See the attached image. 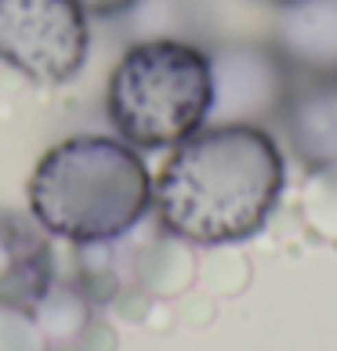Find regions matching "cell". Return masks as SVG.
I'll return each mask as SVG.
<instances>
[{
    "instance_id": "6da1fadb",
    "label": "cell",
    "mask_w": 337,
    "mask_h": 351,
    "mask_svg": "<svg viewBox=\"0 0 337 351\" xmlns=\"http://www.w3.org/2000/svg\"><path fill=\"white\" fill-rule=\"evenodd\" d=\"M283 189L287 163L268 127L207 123L152 178V217L171 239L236 246L272 221Z\"/></svg>"
},
{
    "instance_id": "7a4b0ae2",
    "label": "cell",
    "mask_w": 337,
    "mask_h": 351,
    "mask_svg": "<svg viewBox=\"0 0 337 351\" xmlns=\"http://www.w3.org/2000/svg\"><path fill=\"white\" fill-rule=\"evenodd\" d=\"M30 214L69 246L113 239L152 214V174L116 134H69L36 160L25 181Z\"/></svg>"
},
{
    "instance_id": "3957f363",
    "label": "cell",
    "mask_w": 337,
    "mask_h": 351,
    "mask_svg": "<svg viewBox=\"0 0 337 351\" xmlns=\"http://www.w3.org/2000/svg\"><path fill=\"white\" fill-rule=\"evenodd\" d=\"M211 55L192 40H138L106 80V120L138 152H163L211 120Z\"/></svg>"
},
{
    "instance_id": "277c9868",
    "label": "cell",
    "mask_w": 337,
    "mask_h": 351,
    "mask_svg": "<svg viewBox=\"0 0 337 351\" xmlns=\"http://www.w3.org/2000/svg\"><path fill=\"white\" fill-rule=\"evenodd\" d=\"M91 58V19L76 0H0V62L44 87L69 84Z\"/></svg>"
},
{
    "instance_id": "5b68a950",
    "label": "cell",
    "mask_w": 337,
    "mask_h": 351,
    "mask_svg": "<svg viewBox=\"0 0 337 351\" xmlns=\"http://www.w3.org/2000/svg\"><path fill=\"white\" fill-rule=\"evenodd\" d=\"M211 55V120L276 127L290 106L297 76L272 40H214Z\"/></svg>"
},
{
    "instance_id": "8992f818",
    "label": "cell",
    "mask_w": 337,
    "mask_h": 351,
    "mask_svg": "<svg viewBox=\"0 0 337 351\" xmlns=\"http://www.w3.org/2000/svg\"><path fill=\"white\" fill-rule=\"evenodd\" d=\"M163 239H171V236L149 214L135 228H127L113 239L73 246L69 279L98 308L127 304L149 290L152 276H156V265H160V254H163Z\"/></svg>"
},
{
    "instance_id": "52a82bcc",
    "label": "cell",
    "mask_w": 337,
    "mask_h": 351,
    "mask_svg": "<svg viewBox=\"0 0 337 351\" xmlns=\"http://www.w3.org/2000/svg\"><path fill=\"white\" fill-rule=\"evenodd\" d=\"M55 279V239L30 210L0 206V311H30Z\"/></svg>"
},
{
    "instance_id": "ba28073f",
    "label": "cell",
    "mask_w": 337,
    "mask_h": 351,
    "mask_svg": "<svg viewBox=\"0 0 337 351\" xmlns=\"http://www.w3.org/2000/svg\"><path fill=\"white\" fill-rule=\"evenodd\" d=\"M268 40L297 80H337V0H294L276 8Z\"/></svg>"
},
{
    "instance_id": "9c48e42d",
    "label": "cell",
    "mask_w": 337,
    "mask_h": 351,
    "mask_svg": "<svg viewBox=\"0 0 337 351\" xmlns=\"http://www.w3.org/2000/svg\"><path fill=\"white\" fill-rule=\"evenodd\" d=\"M98 304L69 276H58L30 311H19L36 351H95L102 337Z\"/></svg>"
},
{
    "instance_id": "30bf717a",
    "label": "cell",
    "mask_w": 337,
    "mask_h": 351,
    "mask_svg": "<svg viewBox=\"0 0 337 351\" xmlns=\"http://www.w3.org/2000/svg\"><path fill=\"white\" fill-rule=\"evenodd\" d=\"M279 131L305 167L337 171V80H297Z\"/></svg>"
},
{
    "instance_id": "8fae6325",
    "label": "cell",
    "mask_w": 337,
    "mask_h": 351,
    "mask_svg": "<svg viewBox=\"0 0 337 351\" xmlns=\"http://www.w3.org/2000/svg\"><path fill=\"white\" fill-rule=\"evenodd\" d=\"M127 44L138 40H192L207 47V11L200 0H135L120 19H113Z\"/></svg>"
},
{
    "instance_id": "7c38bea8",
    "label": "cell",
    "mask_w": 337,
    "mask_h": 351,
    "mask_svg": "<svg viewBox=\"0 0 337 351\" xmlns=\"http://www.w3.org/2000/svg\"><path fill=\"white\" fill-rule=\"evenodd\" d=\"M87 19H120L135 0H76Z\"/></svg>"
},
{
    "instance_id": "4fadbf2b",
    "label": "cell",
    "mask_w": 337,
    "mask_h": 351,
    "mask_svg": "<svg viewBox=\"0 0 337 351\" xmlns=\"http://www.w3.org/2000/svg\"><path fill=\"white\" fill-rule=\"evenodd\" d=\"M254 4H268V8H287V4H294V0H254Z\"/></svg>"
}]
</instances>
